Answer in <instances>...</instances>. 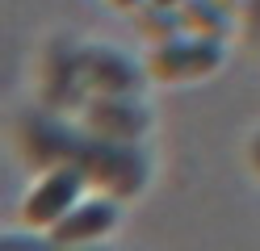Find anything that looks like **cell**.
Returning <instances> with one entry per match:
<instances>
[{"instance_id":"6da1fadb","label":"cell","mask_w":260,"mask_h":251,"mask_svg":"<svg viewBox=\"0 0 260 251\" xmlns=\"http://www.w3.org/2000/svg\"><path fill=\"white\" fill-rule=\"evenodd\" d=\"M92 176H88V167L80 163V159H63L51 176H46L34 193H29L25 201V222L29 226H55L63 213H68L76 201H80V189H84Z\"/></svg>"},{"instance_id":"7a4b0ae2","label":"cell","mask_w":260,"mask_h":251,"mask_svg":"<svg viewBox=\"0 0 260 251\" xmlns=\"http://www.w3.org/2000/svg\"><path fill=\"white\" fill-rule=\"evenodd\" d=\"M222 63V38L214 33H193V38H172L151 55V76L159 80H198L210 76Z\"/></svg>"},{"instance_id":"3957f363","label":"cell","mask_w":260,"mask_h":251,"mask_svg":"<svg viewBox=\"0 0 260 251\" xmlns=\"http://www.w3.org/2000/svg\"><path fill=\"white\" fill-rule=\"evenodd\" d=\"M88 130L96 134V138H118V142H135L139 134L151 130V109L143 105V100H135V92L126 96H105L92 100L88 113H84Z\"/></svg>"},{"instance_id":"277c9868","label":"cell","mask_w":260,"mask_h":251,"mask_svg":"<svg viewBox=\"0 0 260 251\" xmlns=\"http://www.w3.org/2000/svg\"><path fill=\"white\" fill-rule=\"evenodd\" d=\"M80 59H84L88 88L105 92V96H126V92L143 88V71L113 46H88V50H80Z\"/></svg>"},{"instance_id":"5b68a950","label":"cell","mask_w":260,"mask_h":251,"mask_svg":"<svg viewBox=\"0 0 260 251\" xmlns=\"http://www.w3.org/2000/svg\"><path fill=\"white\" fill-rule=\"evenodd\" d=\"M113 226H118V201L113 197H96V201H84V205H72L59 218L51 243H59V247L92 243V239H101V234H109Z\"/></svg>"},{"instance_id":"8992f818","label":"cell","mask_w":260,"mask_h":251,"mask_svg":"<svg viewBox=\"0 0 260 251\" xmlns=\"http://www.w3.org/2000/svg\"><path fill=\"white\" fill-rule=\"evenodd\" d=\"M181 25L189 29H198V33H218L226 29V13L218 0H185V9H181Z\"/></svg>"},{"instance_id":"52a82bcc","label":"cell","mask_w":260,"mask_h":251,"mask_svg":"<svg viewBox=\"0 0 260 251\" xmlns=\"http://www.w3.org/2000/svg\"><path fill=\"white\" fill-rule=\"evenodd\" d=\"M252 159L260 163V134H256V142H252Z\"/></svg>"},{"instance_id":"ba28073f","label":"cell","mask_w":260,"mask_h":251,"mask_svg":"<svg viewBox=\"0 0 260 251\" xmlns=\"http://www.w3.org/2000/svg\"><path fill=\"white\" fill-rule=\"evenodd\" d=\"M151 5H176V0H151Z\"/></svg>"},{"instance_id":"9c48e42d","label":"cell","mask_w":260,"mask_h":251,"mask_svg":"<svg viewBox=\"0 0 260 251\" xmlns=\"http://www.w3.org/2000/svg\"><path fill=\"white\" fill-rule=\"evenodd\" d=\"M118 5H139V0H118Z\"/></svg>"}]
</instances>
